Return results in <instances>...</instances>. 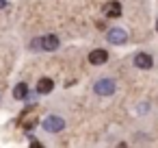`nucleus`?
<instances>
[{
	"label": "nucleus",
	"instance_id": "1",
	"mask_svg": "<svg viewBox=\"0 0 158 148\" xmlns=\"http://www.w3.org/2000/svg\"><path fill=\"white\" fill-rule=\"evenodd\" d=\"M61 46L59 37L56 35H46V37H37L31 42V48L33 50H56Z\"/></svg>",
	"mask_w": 158,
	"mask_h": 148
},
{
	"label": "nucleus",
	"instance_id": "2",
	"mask_svg": "<svg viewBox=\"0 0 158 148\" xmlns=\"http://www.w3.org/2000/svg\"><path fill=\"white\" fill-rule=\"evenodd\" d=\"M93 92L98 96H110V94H115V81L113 78H100L93 85Z\"/></svg>",
	"mask_w": 158,
	"mask_h": 148
},
{
	"label": "nucleus",
	"instance_id": "3",
	"mask_svg": "<svg viewBox=\"0 0 158 148\" xmlns=\"http://www.w3.org/2000/svg\"><path fill=\"white\" fill-rule=\"evenodd\" d=\"M44 128H46L48 133H59V131L65 128V120L59 118V115H48V118L44 120Z\"/></svg>",
	"mask_w": 158,
	"mask_h": 148
},
{
	"label": "nucleus",
	"instance_id": "4",
	"mask_svg": "<svg viewBox=\"0 0 158 148\" xmlns=\"http://www.w3.org/2000/svg\"><path fill=\"white\" fill-rule=\"evenodd\" d=\"M106 39H108L110 44H126V42H128V33H126L123 29H108Z\"/></svg>",
	"mask_w": 158,
	"mask_h": 148
},
{
	"label": "nucleus",
	"instance_id": "5",
	"mask_svg": "<svg viewBox=\"0 0 158 148\" xmlns=\"http://www.w3.org/2000/svg\"><path fill=\"white\" fill-rule=\"evenodd\" d=\"M134 65H136L139 70H149V68L154 65V59H152L147 52H136V55H134Z\"/></svg>",
	"mask_w": 158,
	"mask_h": 148
},
{
	"label": "nucleus",
	"instance_id": "6",
	"mask_svg": "<svg viewBox=\"0 0 158 148\" xmlns=\"http://www.w3.org/2000/svg\"><path fill=\"white\" fill-rule=\"evenodd\" d=\"M106 61H108V52H106V50L98 48V50H91V52H89V63H91V65H102V63H106Z\"/></svg>",
	"mask_w": 158,
	"mask_h": 148
},
{
	"label": "nucleus",
	"instance_id": "7",
	"mask_svg": "<svg viewBox=\"0 0 158 148\" xmlns=\"http://www.w3.org/2000/svg\"><path fill=\"white\" fill-rule=\"evenodd\" d=\"M102 11H104V16H106V18H119V16H121V5L117 2V0H110V2H106V5H104V9H102Z\"/></svg>",
	"mask_w": 158,
	"mask_h": 148
},
{
	"label": "nucleus",
	"instance_id": "8",
	"mask_svg": "<svg viewBox=\"0 0 158 148\" xmlns=\"http://www.w3.org/2000/svg\"><path fill=\"white\" fill-rule=\"evenodd\" d=\"M52 89H54V81L48 78V76H44L39 81V85H37V94H50Z\"/></svg>",
	"mask_w": 158,
	"mask_h": 148
},
{
	"label": "nucleus",
	"instance_id": "9",
	"mask_svg": "<svg viewBox=\"0 0 158 148\" xmlns=\"http://www.w3.org/2000/svg\"><path fill=\"white\" fill-rule=\"evenodd\" d=\"M28 85L26 83H18L15 85V89H13V98H18V100H24V98H28Z\"/></svg>",
	"mask_w": 158,
	"mask_h": 148
},
{
	"label": "nucleus",
	"instance_id": "10",
	"mask_svg": "<svg viewBox=\"0 0 158 148\" xmlns=\"http://www.w3.org/2000/svg\"><path fill=\"white\" fill-rule=\"evenodd\" d=\"M5 5H7V0H0V9H2Z\"/></svg>",
	"mask_w": 158,
	"mask_h": 148
},
{
	"label": "nucleus",
	"instance_id": "11",
	"mask_svg": "<svg viewBox=\"0 0 158 148\" xmlns=\"http://www.w3.org/2000/svg\"><path fill=\"white\" fill-rule=\"evenodd\" d=\"M156 31H158V22H156Z\"/></svg>",
	"mask_w": 158,
	"mask_h": 148
}]
</instances>
